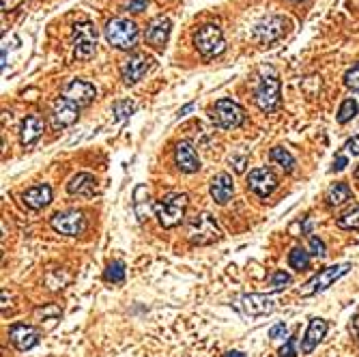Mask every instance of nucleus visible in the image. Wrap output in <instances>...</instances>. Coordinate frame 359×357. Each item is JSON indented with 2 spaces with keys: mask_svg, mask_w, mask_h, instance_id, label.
<instances>
[{
  "mask_svg": "<svg viewBox=\"0 0 359 357\" xmlns=\"http://www.w3.org/2000/svg\"><path fill=\"white\" fill-rule=\"evenodd\" d=\"M65 97L71 99L74 103H78L80 108H82V105L93 103V99L97 97V88L91 82H86V80H74V82L67 84Z\"/></svg>",
  "mask_w": 359,
  "mask_h": 357,
  "instance_id": "dca6fc26",
  "label": "nucleus"
},
{
  "mask_svg": "<svg viewBox=\"0 0 359 357\" xmlns=\"http://www.w3.org/2000/svg\"><path fill=\"white\" fill-rule=\"evenodd\" d=\"M241 308L247 316H265V314H271L276 306L269 295L249 293L241 297Z\"/></svg>",
  "mask_w": 359,
  "mask_h": 357,
  "instance_id": "f3484780",
  "label": "nucleus"
},
{
  "mask_svg": "<svg viewBox=\"0 0 359 357\" xmlns=\"http://www.w3.org/2000/svg\"><path fill=\"white\" fill-rule=\"evenodd\" d=\"M74 50L76 59L91 61L97 52V28L93 22H80L74 26Z\"/></svg>",
  "mask_w": 359,
  "mask_h": 357,
  "instance_id": "423d86ee",
  "label": "nucleus"
},
{
  "mask_svg": "<svg viewBox=\"0 0 359 357\" xmlns=\"http://www.w3.org/2000/svg\"><path fill=\"white\" fill-rule=\"evenodd\" d=\"M174 162H176L178 170L187 172V174L201 170V159H198V155H196V151L192 149L189 142H185V140L176 145V149H174Z\"/></svg>",
  "mask_w": 359,
  "mask_h": 357,
  "instance_id": "a211bd4d",
  "label": "nucleus"
},
{
  "mask_svg": "<svg viewBox=\"0 0 359 357\" xmlns=\"http://www.w3.org/2000/svg\"><path fill=\"white\" fill-rule=\"evenodd\" d=\"M269 157H271V162H274V164L282 166L286 172H293V170H295V157H293L289 151H286V149L276 147V149H271V153H269Z\"/></svg>",
  "mask_w": 359,
  "mask_h": 357,
  "instance_id": "a878e982",
  "label": "nucleus"
},
{
  "mask_svg": "<svg viewBox=\"0 0 359 357\" xmlns=\"http://www.w3.org/2000/svg\"><path fill=\"white\" fill-rule=\"evenodd\" d=\"M134 110H136V105H134V101H130V99L116 101V103L112 105V114H114V121H119V123L127 121V119H130V116L134 114Z\"/></svg>",
  "mask_w": 359,
  "mask_h": 357,
  "instance_id": "c85d7f7f",
  "label": "nucleus"
},
{
  "mask_svg": "<svg viewBox=\"0 0 359 357\" xmlns=\"http://www.w3.org/2000/svg\"><path fill=\"white\" fill-rule=\"evenodd\" d=\"M187 205H189L187 194H178V192L166 194L164 198H161V201L155 205V216H157L159 226L174 228V226L181 224L183 218H185Z\"/></svg>",
  "mask_w": 359,
  "mask_h": 357,
  "instance_id": "f257e3e1",
  "label": "nucleus"
},
{
  "mask_svg": "<svg viewBox=\"0 0 359 357\" xmlns=\"http://www.w3.org/2000/svg\"><path fill=\"white\" fill-rule=\"evenodd\" d=\"M105 280L112 284H121L125 280V265L121 261H112L105 269Z\"/></svg>",
  "mask_w": 359,
  "mask_h": 357,
  "instance_id": "7c9ffc66",
  "label": "nucleus"
},
{
  "mask_svg": "<svg viewBox=\"0 0 359 357\" xmlns=\"http://www.w3.org/2000/svg\"><path fill=\"white\" fill-rule=\"evenodd\" d=\"M187 239L194 245H211L222 239V230L211 213H196L187 222Z\"/></svg>",
  "mask_w": 359,
  "mask_h": 357,
  "instance_id": "f03ea898",
  "label": "nucleus"
},
{
  "mask_svg": "<svg viewBox=\"0 0 359 357\" xmlns=\"http://www.w3.org/2000/svg\"><path fill=\"white\" fill-rule=\"evenodd\" d=\"M67 192L71 196H84V198H91V196H95V192H97V178L88 172H80L67 183Z\"/></svg>",
  "mask_w": 359,
  "mask_h": 357,
  "instance_id": "4be33fe9",
  "label": "nucleus"
},
{
  "mask_svg": "<svg viewBox=\"0 0 359 357\" xmlns=\"http://www.w3.org/2000/svg\"><path fill=\"white\" fill-rule=\"evenodd\" d=\"M147 9V0H132V3L127 5V11L132 13H140Z\"/></svg>",
  "mask_w": 359,
  "mask_h": 357,
  "instance_id": "ea45409f",
  "label": "nucleus"
},
{
  "mask_svg": "<svg viewBox=\"0 0 359 357\" xmlns=\"http://www.w3.org/2000/svg\"><path fill=\"white\" fill-rule=\"evenodd\" d=\"M9 340L17 351H30L32 347L39 345V332L30 325L15 323L9 329Z\"/></svg>",
  "mask_w": 359,
  "mask_h": 357,
  "instance_id": "2eb2a0df",
  "label": "nucleus"
},
{
  "mask_svg": "<svg viewBox=\"0 0 359 357\" xmlns=\"http://www.w3.org/2000/svg\"><path fill=\"white\" fill-rule=\"evenodd\" d=\"M351 269H353V265H351V263L334 265V267H325V269L318 272V274H316V276L306 284V289H301V295H303V297H310V295H316V293L327 291L336 280H340L342 276H347Z\"/></svg>",
  "mask_w": 359,
  "mask_h": 357,
  "instance_id": "0eeeda50",
  "label": "nucleus"
},
{
  "mask_svg": "<svg viewBox=\"0 0 359 357\" xmlns=\"http://www.w3.org/2000/svg\"><path fill=\"white\" fill-rule=\"evenodd\" d=\"M211 198L218 205H226L230 201L232 192H235V183H232V176L228 172H220L211 178Z\"/></svg>",
  "mask_w": 359,
  "mask_h": 357,
  "instance_id": "aec40b11",
  "label": "nucleus"
},
{
  "mask_svg": "<svg viewBox=\"0 0 359 357\" xmlns=\"http://www.w3.org/2000/svg\"><path fill=\"white\" fill-rule=\"evenodd\" d=\"M291 284V276L286 274V272H282V269H278L276 274H274V278H271V287H274V291H282V289H286Z\"/></svg>",
  "mask_w": 359,
  "mask_h": 357,
  "instance_id": "473e14b6",
  "label": "nucleus"
},
{
  "mask_svg": "<svg viewBox=\"0 0 359 357\" xmlns=\"http://www.w3.org/2000/svg\"><path fill=\"white\" fill-rule=\"evenodd\" d=\"M211 121L222 130H235L245 121L243 108L232 99H218L211 108Z\"/></svg>",
  "mask_w": 359,
  "mask_h": 357,
  "instance_id": "20e7f679",
  "label": "nucleus"
},
{
  "mask_svg": "<svg viewBox=\"0 0 359 357\" xmlns=\"http://www.w3.org/2000/svg\"><path fill=\"white\" fill-rule=\"evenodd\" d=\"M295 355H297V353H295V338H291V340L280 349L278 357H295Z\"/></svg>",
  "mask_w": 359,
  "mask_h": 357,
  "instance_id": "e433bc0d",
  "label": "nucleus"
},
{
  "mask_svg": "<svg viewBox=\"0 0 359 357\" xmlns=\"http://www.w3.org/2000/svg\"><path fill=\"white\" fill-rule=\"evenodd\" d=\"M134 213H136V218L138 222H145L149 218V213H151V196H149V190L147 185H136L134 190Z\"/></svg>",
  "mask_w": 359,
  "mask_h": 357,
  "instance_id": "b1692460",
  "label": "nucleus"
},
{
  "mask_svg": "<svg viewBox=\"0 0 359 357\" xmlns=\"http://www.w3.org/2000/svg\"><path fill=\"white\" fill-rule=\"evenodd\" d=\"M310 249H312V254L318 256V258H322V256L327 254V252H325V243H322L318 237H312V239H310Z\"/></svg>",
  "mask_w": 359,
  "mask_h": 357,
  "instance_id": "72a5a7b5",
  "label": "nucleus"
},
{
  "mask_svg": "<svg viewBox=\"0 0 359 357\" xmlns=\"http://www.w3.org/2000/svg\"><path fill=\"white\" fill-rule=\"evenodd\" d=\"M224 357H245V355H243L241 351H228V353H226Z\"/></svg>",
  "mask_w": 359,
  "mask_h": 357,
  "instance_id": "c03bdc74",
  "label": "nucleus"
},
{
  "mask_svg": "<svg viewBox=\"0 0 359 357\" xmlns=\"http://www.w3.org/2000/svg\"><path fill=\"white\" fill-rule=\"evenodd\" d=\"M286 28H289V20H284V17H280V15H269L267 20L256 24L252 37L263 45H271L284 37Z\"/></svg>",
  "mask_w": 359,
  "mask_h": 357,
  "instance_id": "9d476101",
  "label": "nucleus"
},
{
  "mask_svg": "<svg viewBox=\"0 0 359 357\" xmlns=\"http://www.w3.org/2000/svg\"><path fill=\"white\" fill-rule=\"evenodd\" d=\"M286 332H289V327H286V323H276L271 329H269V338L271 340H278V338H284Z\"/></svg>",
  "mask_w": 359,
  "mask_h": 357,
  "instance_id": "f704fd0d",
  "label": "nucleus"
},
{
  "mask_svg": "<svg viewBox=\"0 0 359 357\" xmlns=\"http://www.w3.org/2000/svg\"><path fill=\"white\" fill-rule=\"evenodd\" d=\"M289 265L297 272H303L310 267V252H306L303 247H293L291 254H289Z\"/></svg>",
  "mask_w": 359,
  "mask_h": 357,
  "instance_id": "bb28decb",
  "label": "nucleus"
},
{
  "mask_svg": "<svg viewBox=\"0 0 359 357\" xmlns=\"http://www.w3.org/2000/svg\"><path fill=\"white\" fill-rule=\"evenodd\" d=\"M347 164H349V157H347V155H340V157H336V162H334V166H331V172H340V170H345V168H347Z\"/></svg>",
  "mask_w": 359,
  "mask_h": 357,
  "instance_id": "58836bf2",
  "label": "nucleus"
},
{
  "mask_svg": "<svg viewBox=\"0 0 359 357\" xmlns=\"http://www.w3.org/2000/svg\"><path fill=\"white\" fill-rule=\"evenodd\" d=\"M7 67V50L3 48V69Z\"/></svg>",
  "mask_w": 359,
  "mask_h": 357,
  "instance_id": "a18cd8bd",
  "label": "nucleus"
},
{
  "mask_svg": "<svg viewBox=\"0 0 359 357\" xmlns=\"http://www.w3.org/2000/svg\"><path fill=\"white\" fill-rule=\"evenodd\" d=\"M351 198V187L347 183H334L327 194H325V201L329 207H338V205H342Z\"/></svg>",
  "mask_w": 359,
  "mask_h": 357,
  "instance_id": "393cba45",
  "label": "nucleus"
},
{
  "mask_svg": "<svg viewBox=\"0 0 359 357\" xmlns=\"http://www.w3.org/2000/svg\"><path fill=\"white\" fill-rule=\"evenodd\" d=\"M295 3H301V0H295Z\"/></svg>",
  "mask_w": 359,
  "mask_h": 357,
  "instance_id": "de8ad7c7",
  "label": "nucleus"
},
{
  "mask_svg": "<svg viewBox=\"0 0 359 357\" xmlns=\"http://www.w3.org/2000/svg\"><path fill=\"white\" fill-rule=\"evenodd\" d=\"M230 166H235V172H245L247 157H245V155H241V157H230Z\"/></svg>",
  "mask_w": 359,
  "mask_h": 357,
  "instance_id": "4c0bfd02",
  "label": "nucleus"
},
{
  "mask_svg": "<svg viewBox=\"0 0 359 357\" xmlns=\"http://www.w3.org/2000/svg\"><path fill=\"white\" fill-rule=\"evenodd\" d=\"M247 187L252 190L254 194H258L260 198H267V196H271L276 192L278 176L269 168H256L247 176Z\"/></svg>",
  "mask_w": 359,
  "mask_h": 357,
  "instance_id": "4468645a",
  "label": "nucleus"
},
{
  "mask_svg": "<svg viewBox=\"0 0 359 357\" xmlns=\"http://www.w3.org/2000/svg\"><path fill=\"white\" fill-rule=\"evenodd\" d=\"M254 101L256 105L263 110V112H274L280 108V101H282V95H280V80L276 76L271 78H263L260 84L256 86L254 91Z\"/></svg>",
  "mask_w": 359,
  "mask_h": 357,
  "instance_id": "1a4fd4ad",
  "label": "nucleus"
},
{
  "mask_svg": "<svg viewBox=\"0 0 359 357\" xmlns=\"http://www.w3.org/2000/svg\"><path fill=\"white\" fill-rule=\"evenodd\" d=\"M52 228L57 230L61 235H67V237H78L84 233L86 228V218L84 213L78 211V209H69V211H59L57 216L52 218Z\"/></svg>",
  "mask_w": 359,
  "mask_h": 357,
  "instance_id": "6e6552de",
  "label": "nucleus"
},
{
  "mask_svg": "<svg viewBox=\"0 0 359 357\" xmlns=\"http://www.w3.org/2000/svg\"><path fill=\"white\" fill-rule=\"evenodd\" d=\"M170 28H172V22L166 15L155 17V20H151V24L147 26V34H145L147 43L157 52H164L168 37H170Z\"/></svg>",
  "mask_w": 359,
  "mask_h": 357,
  "instance_id": "ddd939ff",
  "label": "nucleus"
},
{
  "mask_svg": "<svg viewBox=\"0 0 359 357\" xmlns=\"http://www.w3.org/2000/svg\"><path fill=\"white\" fill-rule=\"evenodd\" d=\"M24 3V0H3V11H13L15 7H20Z\"/></svg>",
  "mask_w": 359,
  "mask_h": 357,
  "instance_id": "a19ab883",
  "label": "nucleus"
},
{
  "mask_svg": "<svg viewBox=\"0 0 359 357\" xmlns=\"http://www.w3.org/2000/svg\"><path fill=\"white\" fill-rule=\"evenodd\" d=\"M345 84H347V88H351L353 93H359V63L353 65L345 74Z\"/></svg>",
  "mask_w": 359,
  "mask_h": 357,
  "instance_id": "2f4dec72",
  "label": "nucleus"
},
{
  "mask_svg": "<svg viewBox=\"0 0 359 357\" xmlns=\"http://www.w3.org/2000/svg\"><path fill=\"white\" fill-rule=\"evenodd\" d=\"M45 130V123L39 114H30L22 121V127H20V138H22V145L24 147H32L34 142L41 138Z\"/></svg>",
  "mask_w": 359,
  "mask_h": 357,
  "instance_id": "412c9836",
  "label": "nucleus"
},
{
  "mask_svg": "<svg viewBox=\"0 0 359 357\" xmlns=\"http://www.w3.org/2000/svg\"><path fill=\"white\" fill-rule=\"evenodd\" d=\"M22 201L26 207H30L32 211H39V209H45L50 203H52V187L50 185H34L30 190L24 192Z\"/></svg>",
  "mask_w": 359,
  "mask_h": 357,
  "instance_id": "5701e85b",
  "label": "nucleus"
},
{
  "mask_svg": "<svg viewBox=\"0 0 359 357\" xmlns=\"http://www.w3.org/2000/svg\"><path fill=\"white\" fill-rule=\"evenodd\" d=\"M192 110H194V101L185 103V105H183V108H181V110H178V114H176V116H178V119H183V116H187V114H189Z\"/></svg>",
  "mask_w": 359,
  "mask_h": 357,
  "instance_id": "79ce46f5",
  "label": "nucleus"
},
{
  "mask_svg": "<svg viewBox=\"0 0 359 357\" xmlns=\"http://www.w3.org/2000/svg\"><path fill=\"white\" fill-rule=\"evenodd\" d=\"M351 329H353V334H357V338H359V312L355 314V320L351 323Z\"/></svg>",
  "mask_w": 359,
  "mask_h": 357,
  "instance_id": "37998d69",
  "label": "nucleus"
},
{
  "mask_svg": "<svg viewBox=\"0 0 359 357\" xmlns=\"http://www.w3.org/2000/svg\"><path fill=\"white\" fill-rule=\"evenodd\" d=\"M338 226L340 228H347V230H357L359 228V205L349 209L345 216L338 218Z\"/></svg>",
  "mask_w": 359,
  "mask_h": 357,
  "instance_id": "c756f323",
  "label": "nucleus"
},
{
  "mask_svg": "<svg viewBox=\"0 0 359 357\" xmlns=\"http://www.w3.org/2000/svg\"><path fill=\"white\" fill-rule=\"evenodd\" d=\"M194 45L207 59L222 54V52L226 50L222 28L215 26V24H205L203 28H198V32L194 34Z\"/></svg>",
  "mask_w": 359,
  "mask_h": 357,
  "instance_id": "39448f33",
  "label": "nucleus"
},
{
  "mask_svg": "<svg viewBox=\"0 0 359 357\" xmlns=\"http://www.w3.org/2000/svg\"><path fill=\"white\" fill-rule=\"evenodd\" d=\"M327 329H329L327 320L312 318L310 325H308V332H306V336H303V340H301V353L303 355H310L318 347V343L322 340V338H325Z\"/></svg>",
  "mask_w": 359,
  "mask_h": 357,
  "instance_id": "6ab92c4d",
  "label": "nucleus"
},
{
  "mask_svg": "<svg viewBox=\"0 0 359 357\" xmlns=\"http://www.w3.org/2000/svg\"><path fill=\"white\" fill-rule=\"evenodd\" d=\"M138 37H140L138 24L132 20H125V17L110 20L105 26V39L116 50H134L138 43Z\"/></svg>",
  "mask_w": 359,
  "mask_h": 357,
  "instance_id": "7ed1b4c3",
  "label": "nucleus"
},
{
  "mask_svg": "<svg viewBox=\"0 0 359 357\" xmlns=\"http://www.w3.org/2000/svg\"><path fill=\"white\" fill-rule=\"evenodd\" d=\"M355 176L359 178V166H357V170H355Z\"/></svg>",
  "mask_w": 359,
  "mask_h": 357,
  "instance_id": "49530a36",
  "label": "nucleus"
},
{
  "mask_svg": "<svg viewBox=\"0 0 359 357\" xmlns=\"http://www.w3.org/2000/svg\"><path fill=\"white\" fill-rule=\"evenodd\" d=\"M345 151H347V155H353V157L359 155V136H353L351 140H347Z\"/></svg>",
  "mask_w": 359,
  "mask_h": 357,
  "instance_id": "c9c22d12",
  "label": "nucleus"
},
{
  "mask_svg": "<svg viewBox=\"0 0 359 357\" xmlns=\"http://www.w3.org/2000/svg\"><path fill=\"white\" fill-rule=\"evenodd\" d=\"M153 67V59L142 54V52H136V54H132L130 59H125L123 65H121V78L125 84H136L140 82L142 78H145L149 74V69Z\"/></svg>",
  "mask_w": 359,
  "mask_h": 357,
  "instance_id": "9b49d317",
  "label": "nucleus"
},
{
  "mask_svg": "<svg viewBox=\"0 0 359 357\" xmlns=\"http://www.w3.org/2000/svg\"><path fill=\"white\" fill-rule=\"evenodd\" d=\"M80 116V105L74 103L67 97H61L54 101V108H52V125L57 130H63V127H69V125H74Z\"/></svg>",
  "mask_w": 359,
  "mask_h": 357,
  "instance_id": "f8f14e48",
  "label": "nucleus"
},
{
  "mask_svg": "<svg viewBox=\"0 0 359 357\" xmlns=\"http://www.w3.org/2000/svg\"><path fill=\"white\" fill-rule=\"evenodd\" d=\"M357 110H359V105L355 99H345L342 103H340V110H338V123L345 125V123L353 121L357 116Z\"/></svg>",
  "mask_w": 359,
  "mask_h": 357,
  "instance_id": "cd10ccee",
  "label": "nucleus"
}]
</instances>
